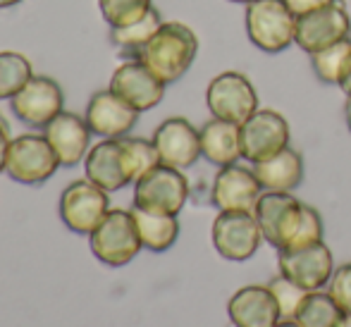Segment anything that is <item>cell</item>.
Returning <instances> with one entry per match:
<instances>
[{
  "mask_svg": "<svg viewBox=\"0 0 351 327\" xmlns=\"http://www.w3.org/2000/svg\"><path fill=\"white\" fill-rule=\"evenodd\" d=\"M263 241L278 251H291L323 241V217L313 206L291 196V191H263L254 206Z\"/></svg>",
  "mask_w": 351,
  "mask_h": 327,
  "instance_id": "obj_1",
  "label": "cell"
},
{
  "mask_svg": "<svg viewBox=\"0 0 351 327\" xmlns=\"http://www.w3.org/2000/svg\"><path fill=\"white\" fill-rule=\"evenodd\" d=\"M199 56V36L182 22H162L136 60L151 69L160 82L175 84L189 72Z\"/></svg>",
  "mask_w": 351,
  "mask_h": 327,
  "instance_id": "obj_2",
  "label": "cell"
},
{
  "mask_svg": "<svg viewBox=\"0 0 351 327\" xmlns=\"http://www.w3.org/2000/svg\"><path fill=\"white\" fill-rule=\"evenodd\" d=\"M246 36L258 51L282 53L296 38V14L285 0H254L246 5L244 14Z\"/></svg>",
  "mask_w": 351,
  "mask_h": 327,
  "instance_id": "obj_3",
  "label": "cell"
},
{
  "mask_svg": "<svg viewBox=\"0 0 351 327\" xmlns=\"http://www.w3.org/2000/svg\"><path fill=\"white\" fill-rule=\"evenodd\" d=\"M88 244H91V254L103 265L110 267L127 265L143 249L134 215H132V210H122V208L108 210L101 225L88 234Z\"/></svg>",
  "mask_w": 351,
  "mask_h": 327,
  "instance_id": "obj_4",
  "label": "cell"
},
{
  "mask_svg": "<svg viewBox=\"0 0 351 327\" xmlns=\"http://www.w3.org/2000/svg\"><path fill=\"white\" fill-rule=\"evenodd\" d=\"M60 158L53 151L46 134H22L10 141L5 172L10 180L27 186H38L58 172Z\"/></svg>",
  "mask_w": 351,
  "mask_h": 327,
  "instance_id": "obj_5",
  "label": "cell"
},
{
  "mask_svg": "<svg viewBox=\"0 0 351 327\" xmlns=\"http://www.w3.org/2000/svg\"><path fill=\"white\" fill-rule=\"evenodd\" d=\"M206 106L217 120L244 125L258 110V93L244 72L225 69L210 79L206 88Z\"/></svg>",
  "mask_w": 351,
  "mask_h": 327,
  "instance_id": "obj_6",
  "label": "cell"
},
{
  "mask_svg": "<svg viewBox=\"0 0 351 327\" xmlns=\"http://www.w3.org/2000/svg\"><path fill=\"white\" fill-rule=\"evenodd\" d=\"M210 239L225 261L244 263L254 258L263 241L254 210H220L213 220Z\"/></svg>",
  "mask_w": 351,
  "mask_h": 327,
  "instance_id": "obj_7",
  "label": "cell"
},
{
  "mask_svg": "<svg viewBox=\"0 0 351 327\" xmlns=\"http://www.w3.org/2000/svg\"><path fill=\"white\" fill-rule=\"evenodd\" d=\"M189 198V180L170 165H156L134 182V206L153 213L180 215Z\"/></svg>",
  "mask_w": 351,
  "mask_h": 327,
  "instance_id": "obj_8",
  "label": "cell"
},
{
  "mask_svg": "<svg viewBox=\"0 0 351 327\" xmlns=\"http://www.w3.org/2000/svg\"><path fill=\"white\" fill-rule=\"evenodd\" d=\"M110 210L108 191L91 180H74L60 194V220L74 234L88 237Z\"/></svg>",
  "mask_w": 351,
  "mask_h": 327,
  "instance_id": "obj_9",
  "label": "cell"
},
{
  "mask_svg": "<svg viewBox=\"0 0 351 327\" xmlns=\"http://www.w3.org/2000/svg\"><path fill=\"white\" fill-rule=\"evenodd\" d=\"M10 106L22 125L32 127V130H46L62 112L65 96H62V88L56 79L34 74L24 84L22 91L10 101Z\"/></svg>",
  "mask_w": 351,
  "mask_h": 327,
  "instance_id": "obj_10",
  "label": "cell"
},
{
  "mask_svg": "<svg viewBox=\"0 0 351 327\" xmlns=\"http://www.w3.org/2000/svg\"><path fill=\"white\" fill-rule=\"evenodd\" d=\"M351 34V14L342 0L313 10L308 14L296 17V38L294 43L304 53H315L332 43L342 41Z\"/></svg>",
  "mask_w": 351,
  "mask_h": 327,
  "instance_id": "obj_11",
  "label": "cell"
},
{
  "mask_svg": "<svg viewBox=\"0 0 351 327\" xmlns=\"http://www.w3.org/2000/svg\"><path fill=\"white\" fill-rule=\"evenodd\" d=\"M289 141V122L273 108H258L241 125V156L249 162H261L275 153L285 151Z\"/></svg>",
  "mask_w": 351,
  "mask_h": 327,
  "instance_id": "obj_12",
  "label": "cell"
},
{
  "mask_svg": "<svg viewBox=\"0 0 351 327\" xmlns=\"http://www.w3.org/2000/svg\"><path fill=\"white\" fill-rule=\"evenodd\" d=\"M278 270L301 289L318 291L330 284V277L335 272V256L325 241L291 251H278Z\"/></svg>",
  "mask_w": 351,
  "mask_h": 327,
  "instance_id": "obj_13",
  "label": "cell"
},
{
  "mask_svg": "<svg viewBox=\"0 0 351 327\" xmlns=\"http://www.w3.org/2000/svg\"><path fill=\"white\" fill-rule=\"evenodd\" d=\"M84 170H86V180L106 189L108 194L134 184L122 138H103L93 143L84 158Z\"/></svg>",
  "mask_w": 351,
  "mask_h": 327,
  "instance_id": "obj_14",
  "label": "cell"
},
{
  "mask_svg": "<svg viewBox=\"0 0 351 327\" xmlns=\"http://www.w3.org/2000/svg\"><path fill=\"white\" fill-rule=\"evenodd\" d=\"M153 146L162 165L186 170L201 158V130H196L186 117H167L153 132Z\"/></svg>",
  "mask_w": 351,
  "mask_h": 327,
  "instance_id": "obj_15",
  "label": "cell"
},
{
  "mask_svg": "<svg viewBox=\"0 0 351 327\" xmlns=\"http://www.w3.org/2000/svg\"><path fill=\"white\" fill-rule=\"evenodd\" d=\"M263 194L254 167L239 162L217 170L210 186V201L217 210H254L256 201Z\"/></svg>",
  "mask_w": 351,
  "mask_h": 327,
  "instance_id": "obj_16",
  "label": "cell"
},
{
  "mask_svg": "<svg viewBox=\"0 0 351 327\" xmlns=\"http://www.w3.org/2000/svg\"><path fill=\"white\" fill-rule=\"evenodd\" d=\"M165 86L141 60H125L110 79L112 91L139 112L153 110L165 98Z\"/></svg>",
  "mask_w": 351,
  "mask_h": 327,
  "instance_id": "obj_17",
  "label": "cell"
},
{
  "mask_svg": "<svg viewBox=\"0 0 351 327\" xmlns=\"http://www.w3.org/2000/svg\"><path fill=\"white\" fill-rule=\"evenodd\" d=\"M84 120L96 136L122 138L134 130L136 120H139V110H134L130 103L122 101L112 88H103L91 96Z\"/></svg>",
  "mask_w": 351,
  "mask_h": 327,
  "instance_id": "obj_18",
  "label": "cell"
},
{
  "mask_svg": "<svg viewBox=\"0 0 351 327\" xmlns=\"http://www.w3.org/2000/svg\"><path fill=\"white\" fill-rule=\"evenodd\" d=\"M227 315L234 327H275L282 320L268 284H249L234 291L227 301Z\"/></svg>",
  "mask_w": 351,
  "mask_h": 327,
  "instance_id": "obj_19",
  "label": "cell"
},
{
  "mask_svg": "<svg viewBox=\"0 0 351 327\" xmlns=\"http://www.w3.org/2000/svg\"><path fill=\"white\" fill-rule=\"evenodd\" d=\"M46 138L51 141L53 151L58 153L62 167H74L86 158L88 148H91V130H88L86 120L74 112L62 110L51 125L43 130Z\"/></svg>",
  "mask_w": 351,
  "mask_h": 327,
  "instance_id": "obj_20",
  "label": "cell"
},
{
  "mask_svg": "<svg viewBox=\"0 0 351 327\" xmlns=\"http://www.w3.org/2000/svg\"><path fill=\"white\" fill-rule=\"evenodd\" d=\"M201 156L210 165H234L241 158V125L227 120H213L201 127Z\"/></svg>",
  "mask_w": 351,
  "mask_h": 327,
  "instance_id": "obj_21",
  "label": "cell"
},
{
  "mask_svg": "<svg viewBox=\"0 0 351 327\" xmlns=\"http://www.w3.org/2000/svg\"><path fill=\"white\" fill-rule=\"evenodd\" d=\"M254 172L263 191H294L304 180V158L299 151L287 146L285 151L254 162Z\"/></svg>",
  "mask_w": 351,
  "mask_h": 327,
  "instance_id": "obj_22",
  "label": "cell"
},
{
  "mask_svg": "<svg viewBox=\"0 0 351 327\" xmlns=\"http://www.w3.org/2000/svg\"><path fill=\"white\" fill-rule=\"evenodd\" d=\"M132 215H134L143 249L153 251V254H162V251L172 249L175 241L180 239V220H177V215L143 210V208L136 206H132Z\"/></svg>",
  "mask_w": 351,
  "mask_h": 327,
  "instance_id": "obj_23",
  "label": "cell"
},
{
  "mask_svg": "<svg viewBox=\"0 0 351 327\" xmlns=\"http://www.w3.org/2000/svg\"><path fill=\"white\" fill-rule=\"evenodd\" d=\"M160 27H162L160 12H158L156 8H151L139 22L110 29V43L120 51V56L127 58V60H136Z\"/></svg>",
  "mask_w": 351,
  "mask_h": 327,
  "instance_id": "obj_24",
  "label": "cell"
},
{
  "mask_svg": "<svg viewBox=\"0 0 351 327\" xmlns=\"http://www.w3.org/2000/svg\"><path fill=\"white\" fill-rule=\"evenodd\" d=\"M311 65L320 82L342 86V82L351 72V38L347 36L332 46L311 53Z\"/></svg>",
  "mask_w": 351,
  "mask_h": 327,
  "instance_id": "obj_25",
  "label": "cell"
},
{
  "mask_svg": "<svg viewBox=\"0 0 351 327\" xmlns=\"http://www.w3.org/2000/svg\"><path fill=\"white\" fill-rule=\"evenodd\" d=\"M342 308L330 296V291H308L299 308L294 311L291 320L299 327H337L342 320Z\"/></svg>",
  "mask_w": 351,
  "mask_h": 327,
  "instance_id": "obj_26",
  "label": "cell"
},
{
  "mask_svg": "<svg viewBox=\"0 0 351 327\" xmlns=\"http://www.w3.org/2000/svg\"><path fill=\"white\" fill-rule=\"evenodd\" d=\"M34 77L29 58L17 51H0V101H12Z\"/></svg>",
  "mask_w": 351,
  "mask_h": 327,
  "instance_id": "obj_27",
  "label": "cell"
},
{
  "mask_svg": "<svg viewBox=\"0 0 351 327\" xmlns=\"http://www.w3.org/2000/svg\"><path fill=\"white\" fill-rule=\"evenodd\" d=\"M151 8L153 0H98V10L110 29L139 22Z\"/></svg>",
  "mask_w": 351,
  "mask_h": 327,
  "instance_id": "obj_28",
  "label": "cell"
},
{
  "mask_svg": "<svg viewBox=\"0 0 351 327\" xmlns=\"http://www.w3.org/2000/svg\"><path fill=\"white\" fill-rule=\"evenodd\" d=\"M122 143H125L127 160H130L134 182L146 175L148 170H153L156 165H160V156H158L153 141H148V138H136V136H122Z\"/></svg>",
  "mask_w": 351,
  "mask_h": 327,
  "instance_id": "obj_29",
  "label": "cell"
},
{
  "mask_svg": "<svg viewBox=\"0 0 351 327\" xmlns=\"http://www.w3.org/2000/svg\"><path fill=\"white\" fill-rule=\"evenodd\" d=\"M268 287L275 294V301H278V306H280V315L287 320H291L294 311L299 308V304L304 301V296L308 294V291L301 289L299 284H294L291 280H287L285 275L273 277V280L268 282Z\"/></svg>",
  "mask_w": 351,
  "mask_h": 327,
  "instance_id": "obj_30",
  "label": "cell"
},
{
  "mask_svg": "<svg viewBox=\"0 0 351 327\" xmlns=\"http://www.w3.org/2000/svg\"><path fill=\"white\" fill-rule=\"evenodd\" d=\"M330 296L337 301L342 313H351V263L335 267L330 277Z\"/></svg>",
  "mask_w": 351,
  "mask_h": 327,
  "instance_id": "obj_31",
  "label": "cell"
},
{
  "mask_svg": "<svg viewBox=\"0 0 351 327\" xmlns=\"http://www.w3.org/2000/svg\"><path fill=\"white\" fill-rule=\"evenodd\" d=\"M285 3L296 17H301V14H308V12H313V10H320V8H325V5L335 3V0H285Z\"/></svg>",
  "mask_w": 351,
  "mask_h": 327,
  "instance_id": "obj_32",
  "label": "cell"
},
{
  "mask_svg": "<svg viewBox=\"0 0 351 327\" xmlns=\"http://www.w3.org/2000/svg\"><path fill=\"white\" fill-rule=\"evenodd\" d=\"M10 134H8V125L0 120V172H5V162H8V148H10Z\"/></svg>",
  "mask_w": 351,
  "mask_h": 327,
  "instance_id": "obj_33",
  "label": "cell"
},
{
  "mask_svg": "<svg viewBox=\"0 0 351 327\" xmlns=\"http://www.w3.org/2000/svg\"><path fill=\"white\" fill-rule=\"evenodd\" d=\"M344 117H347V127L351 132V96H347V106H344Z\"/></svg>",
  "mask_w": 351,
  "mask_h": 327,
  "instance_id": "obj_34",
  "label": "cell"
},
{
  "mask_svg": "<svg viewBox=\"0 0 351 327\" xmlns=\"http://www.w3.org/2000/svg\"><path fill=\"white\" fill-rule=\"evenodd\" d=\"M339 88H342V91L347 93V96H351V72H349V77L342 82V86H339Z\"/></svg>",
  "mask_w": 351,
  "mask_h": 327,
  "instance_id": "obj_35",
  "label": "cell"
},
{
  "mask_svg": "<svg viewBox=\"0 0 351 327\" xmlns=\"http://www.w3.org/2000/svg\"><path fill=\"white\" fill-rule=\"evenodd\" d=\"M22 0H0V10H5V8H14V5H19Z\"/></svg>",
  "mask_w": 351,
  "mask_h": 327,
  "instance_id": "obj_36",
  "label": "cell"
},
{
  "mask_svg": "<svg viewBox=\"0 0 351 327\" xmlns=\"http://www.w3.org/2000/svg\"><path fill=\"white\" fill-rule=\"evenodd\" d=\"M337 327H351V313H344L342 320L337 323Z\"/></svg>",
  "mask_w": 351,
  "mask_h": 327,
  "instance_id": "obj_37",
  "label": "cell"
},
{
  "mask_svg": "<svg viewBox=\"0 0 351 327\" xmlns=\"http://www.w3.org/2000/svg\"><path fill=\"white\" fill-rule=\"evenodd\" d=\"M275 327H299V325H296L294 320H287V318H285V320H280V323L275 325Z\"/></svg>",
  "mask_w": 351,
  "mask_h": 327,
  "instance_id": "obj_38",
  "label": "cell"
},
{
  "mask_svg": "<svg viewBox=\"0 0 351 327\" xmlns=\"http://www.w3.org/2000/svg\"><path fill=\"white\" fill-rule=\"evenodd\" d=\"M230 3H239V5H249V3H254V0H230Z\"/></svg>",
  "mask_w": 351,
  "mask_h": 327,
  "instance_id": "obj_39",
  "label": "cell"
}]
</instances>
